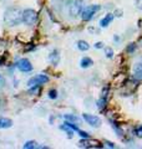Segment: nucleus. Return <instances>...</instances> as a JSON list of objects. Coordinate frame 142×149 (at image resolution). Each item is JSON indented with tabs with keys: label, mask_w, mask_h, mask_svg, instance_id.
<instances>
[{
	"label": "nucleus",
	"mask_w": 142,
	"mask_h": 149,
	"mask_svg": "<svg viewBox=\"0 0 142 149\" xmlns=\"http://www.w3.org/2000/svg\"><path fill=\"white\" fill-rule=\"evenodd\" d=\"M4 21L8 26H18L23 22V11L19 8H10L5 11Z\"/></svg>",
	"instance_id": "obj_1"
},
{
	"label": "nucleus",
	"mask_w": 142,
	"mask_h": 149,
	"mask_svg": "<svg viewBox=\"0 0 142 149\" xmlns=\"http://www.w3.org/2000/svg\"><path fill=\"white\" fill-rule=\"evenodd\" d=\"M37 21V13L33 9H26L23 11V22L27 26H34Z\"/></svg>",
	"instance_id": "obj_2"
},
{
	"label": "nucleus",
	"mask_w": 142,
	"mask_h": 149,
	"mask_svg": "<svg viewBox=\"0 0 142 149\" xmlns=\"http://www.w3.org/2000/svg\"><path fill=\"white\" fill-rule=\"evenodd\" d=\"M99 10H100V5H89V6H86V8L82 10V13H81L82 20H85V21L91 20L93 16L96 15V13H97Z\"/></svg>",
	"instance_id": "obj_3"
},
{
	"label": "nucleus",
	"mask_w": 142,
	"mask_h": 149,
	"mask_svg": "<svg viewBox=\"0 0 142 149\" xmlns=\"http://www.w3.org/2000/svg\"><path fill=\"white\" fill-rule=\"evenodd\" d=\"M47 81H49V77L46 76V74H36V76L31 77V78L27 81V86L30 87H39L41 84L46 83Z\"/></svg>",
	"instance_id": "obj_4"
},
{
	"label": "nucleus",
	"mask_w": 142,
	"mask_h": 149,
	"mask_svg": "<svg viewBox=\"0 0 142 149\" xmlns=\"http://www.w3.org/2000/svg\"><path fill=\"white\" fill-rule=\"evenodd\" d=\"M82 10H84V0H75L70 5L69 13L71 16H77L80 13H82Z\"/></svg>",
	"instance_id": "obj_5"
},
{
	"label": "nucleus",
	"mask_w": 142,
	"mask_h": 149,
	"mask_svg": "<svg viewBox=\"0 0 142 149\" xmlns=\"http://www.w3.org/2000/svg\"><path fill=\"white\" fill-rule=\"evenodd\" d=\"M84 119L85 122L87 124H90L91 127H96V128H99L100 126L102 124V122H101V118L97 117V116H93V114H89V113H85L84 116Z\"/></svg>",
	"instance_id": "obj_6"
},
{
	"label": "nucleus",
	"mask_w": 142,
	"mask_h": 149,
	"mask_svg": "<svg viewBox=\"0 0 142 149\" xmlns=\"http://www.w3.org/2000/svg\"><path fill=\"white\" fill-rule=\"evenodd\" d=\"M16 67L21 71V72H30L33 71V65L27 59H20L16 62Z\"/></svg>",
	"instance_id": "obj_7"
},
{
	"label": "nucleus",
	"mask_w": 142,
	"mask_h": 149,
	"mask_svg": "<svg viewBox=\"0 0 142 149\" xmlns=\"http://www.w3.org/2000/svg\"><path fill=\"white\" fill-rule=\"evenodd\" d=\"M80 147H86V148H101L102 145L100 144V142L97 140H93V139H90V138H84L82 140H80Z\"/></svg>",
	"instance_id": "obj_8"
},
{
	"label": "nucleus",
	"mask_w": 142,
	"mask_h": 149,
	"mask_svg": "<svg viewBox=\"0 0 142 149\" xmlns=\"http://www.w3.org/2000/svg\"><path fill=\"white\" fill-rule=\"evenodd\" d=\"M133 76L135 78L142 81V63H135L133 65Z\"/></svg>",
	"instance_id": "obj_9"
},
{
	"label": "nucleus",
	"mask_w": 142,
	"mask_h": 149,
	"mask_svg": "<svg viewBox=\"0 0 142 149\" xmlns=\"http://www.w3.org/2000/svg\"><path fill=\"white\" fill-rule=\"evenodd\" d=\"M112 20H113L112 14H106L105 18H102L101 21H100V26H101V28H107V26L112 22Z\"/></svg>",
	"instance_id": "obj_10"
},
{
	"label": "nucleus",
	"mask_w": 142,
	"mask_h": 149,
	"mask_svg": "<svg viewBox=\"0 0 142 149\" xmlns=\"http://www.w3.org/2000/svg\"><path fill=\"white\" fill-rule=\"evenodd\" d=\"M11 126H13V121L11 119L0 117V129H6V128H10Z\"/></svg>",
	"instance_id": "obj_11"
},
{
	"label": "nucleus",
	"mask_w": 142,
	"mask_h": 149,
	"mask_svg": "<svg viewBox=\"0 0 142 149\" xmlns=\"http://www.w3.org/2000/svg\"><path fill=\"white\" fill-rule=\"evenodd\" d=\"M59 60H60V55H59L57 50H54V51L49 55V61L53 63L54 66H56L57 63H59Z\"/></svg>",
	"instance_id": "obj_12"
},
{
	"label": "nucleus",
	"mask_w": 142,
	"mask_h": 149,
	"mask_svg": "<svg viewBox=\"0 0 142 149\" xmlns=\"http://www.w3.org/2000/svg\"><path fill=\"white\" fill-rule=\"evenodd\" d=\"M92 65H93L92 59H90V57H82L81 59L80 66L82 67V69H89V67H91Z\"/></svg>",
	"instance_id": "obj_13"
},
{
	"label": "nucleus",
	"mask_w": 142,
	"mask_h": 149,
	"mask_svg": "<svg viewBox=\"0 0 142 149\" xmlns=\"http://www.w3.org/2000/svg\"><path fill=\"white\" fill-rule=\"evenodd\" d=\"M64 119L69 121V122H72V123L81 124V119L77 116H75V114H64Z\"/></svg>",
	"instance_id": "obj_14"
},
{
	"label": "nucleus",
	"mask_w": 142,
	"mask_h": 149,
	"mask_svg": "<svg viewBox=\"0 0 142 149\" xmlns=\"http://www.w3.org/2000/svg\"><path fill=\"white\" fill-rule=\"evenodd\" d=\"M77 49L80 50V51H87L90 49V45L86 41H84V40H79L77 41Z\"/></svg>",
	"instance_id": "obj_15"
},
{
	"label": "nucleus",
	"mask_w": 142,
	"mask_h": 149,
	"mask_svg": "<svg viewBox=\"0 0 142 149\" xmlns=\"http://www.w3.org/2000/svg\"><path fill=\"white\" fill-rule=\"evenodd\" d=\"M35 148H40V145L35 140H27L24 144V149H35Z\"/></svg>",
	"instance_id": "obj_16"
},
{
	"label": "nucleus",
	"mask_w": 142,
	"mask_h": 149,
	"mask_svg": "<svg viewBox=\"0 0 142 149\" xmlns=\"http://www.w3.org/2000/svg\"><path fill=\"white\" fill-rule=\"evenodd\" d=\"M60 128H61L62 131H65V132H66V133H67L69 135H70V137H72V134H74V129H72V128H70L69 126H66L65 123L62 124V126H61Z\"/></svg>",
	"instance_id": "obj_17"
},
{
	"label": "nucleus",
	"mask_w": 142,
	"mask_h": 149,
	"mask_svg": "<svg viewBox=\"0 0 142 149\" xmlns=\"http://www.w3.org/2000/svg\"><path fill=\"white\" fill-rule=\"evenodd\" d=\"M105 106H106V97H101L97 101V107L100 108V109H103V107Z\"/></svg>",
	"instance_id": "obj_18"
},
{
	"label": "nucleus",
	"mask_w": 142,
	"mask_h": 149,
	"mask_svg": "<svg viewBox=\"0 0 142 149\" xmlns=\"http://www.w3.org/2000/svg\"><path fill=\"white\" fill-rule=\"evenodd\" d=\"M47 94H49V98H51V100H56L57 98V91L56 90H50Z\"/></svg>",
	"instance_id": "obj_19"
},
{
	"label": "nucleus",
	"mask_w": 142,
	"mask_h": 149,
	"mask_svg": "<svg viewBox=\"0 0 142 149\" xmlns=\"http://www.w3.org/2000/svg\"><path fill=\"white\" fill-rule=\"evenodd\" d=\"M105 53H106V56L109 57V59H112V57H113V50L111 49V47H106Z\"/></svg>",
	"instance_id": "obj_20"
},
{
	"label": "nucleus",
	"mask_w": 142,
	"mask_h": 149,
	"mask_svg": "<svg viewBox=\"0 0 142 149\" xmlns=\"http://www.w3.org/2000/svg\"><path fill=\"white\" fill-rule=\"evenodd\" d=\"M65 124H66V126H69V127H70V128H72V129H74V131H76V132L79 131V127H77V126H75V124H72V122L65 121Z\"/></svg>",
	"instance_id": "obj_21"
},
{
	"label": "nucleus",
	"mask_w": 142,
	"mask_h": 149,
	"mask_svg": "<svg viewBox=\"0 0 142 149\" xmlns=\"http://www.w3.org/2000/svg\"><path fill=\"white\" fill-rule=\"evenodd\" d=\"M135 134H136L137 137H141V138H142V126H140L138 128H136V129H135Z\"/></svg>",
	"instance_id": "obj_22"
},
{
	"label": "nucleus",
	"mask_w": 142,
	"mask_h": 149,
	"mask_svg": "<svg viewBox=\"0 0 142 149\" xmlns=\"http://www.w3.org/2000/svg\"><path fill=\"white\" fill-rule=\"evenodd\" d=\"M77 133L80 134L82 138H90V134L87 133V132H84V131H80V129H79V131H77Z\"/></svg>",
	"instance_id": "obj_23"
},
{
	"label": "nucleus",
	"mask_w": 142,
	"mask_h": 149,
	"mask_svg": "<svg viewBox=\"0 0 142 149\" xmlns=\"http://www.w3.org/2000/svg\"><path fill=\"white\" fill-rule=\"evenodd\" d=\"M135 47H136V45L135 44H130V46L127 47V52H133V50H135Z\"/></svg>",
	"instance_id": "obj_24"
},
{
	"label": "nucleus",
	"mask_w": 142,
	"mask_h": 149,
	"mask_svg": "<svg viewBox=\"0 0 142 149\" xmlns=\"http://www.w3.org/2000/svg\"><path fill=\"white\" fill-rule=\"evenodd\" d=\"M93 46H95V49H102V47H103V44L100 41V42H96Z\"/></svg>",
	"instance_id": "obj_25"
},
{
	"label": "nucleus",
	"mask_w": 142,
	"mask_h": 149,
	"mask_svg": "<svg viewBox=\"0 0 142 149\" xmlns=\"http://www.w3.org/2000/svg\"><path fill=\"white\" fill-rule=\"evenodd\" d=\"M105 144L107 145V147H110V148H115V147H116L115 144L111 143V142H109V140H106V143H105Z\"/></svg>",
	"instance_id": "obj_26"
},
{
	"label": "nucleus",
	"mask_w": 142,
	"mask_h": 149,
	"mask_svg": "<svg viewBox=\"0 0 142 149\" xmlns=\"http://www.w3.org/2000/svg\"><path fill=\"white\" fill-rule=\"evenodd\" d=\"M3 62H4V59H3V57H1V59H0V65H1Z\"/></svg>",
	"instance_id": "obj_27"
}]
</instances>
